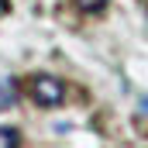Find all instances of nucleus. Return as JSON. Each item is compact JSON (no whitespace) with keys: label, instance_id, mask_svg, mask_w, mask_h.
I'll list each match as a JSON object with an SVG mask.
<instances>
[{"label":"nucleus","instance_id":"1","mask_svg":"<svg viewBox=\"0 0 148 148\" xmlns=\"http://www.w3.org/2000/svg\"><path fill=\"white\" fill-rule=\"evenodd\" d=\"M28 97L38 107H59L62 103V83L55 76H31L28 79Z\"/></svg>","mask_w":148,"mask_h":148},{"label":"nucleus","instance_id":"2","mask_svg":"<svg viewBox=\"0 0 148 148\" xmlns=\"http://www.w3.org/2000/svg\"><path fill=\"white\" fill-rule=\"evenodd\" d=\"M21 145V131L14 127H0V148H17Z\"/></svg>","mask_w":148,"mask_h":148},{"label":"nucleus","instance_id":"5","mask_svg":"<svg viewBox=\"0 0 148 148\" xmlns=\"http://www.w3.org/2000/svg\"><path fill=\"white\" fill-rule=\"evenodd\" d=\"M7 10H10V0H0V17H3Z\"/></svg>","mask_w":148,"mask_h":148},{"label":"nucleus","instance_id":"3","mask_svg":"<svg viewBox=\"0 0 148 148\" xmlns=\"http://www.w3.org/2000/svg\"><path fill=\"white\" fill-rule=\"evenodd\" d=\"M107 3L110 0H76V7L86 10V14H100V10H107Z\"/></svg>","mask_w":148,"mask_h":148},{"label":"nucleus","instance_id":"4","mask_svg":"<svg viewBox=\"0 0 148 148\" xmlns=\"http://www.w3.org/2000/svg\"><path fill=\"white\" fill-rule=\"evenodd\" d=\"M14 107V86L10 83H0V110Z\"/></svg>","mask_w":148,"mask_h":148},{"label":"nucleus","instance_id":"6","mask_svg":"<svg viewBox=\"0 0 148 148\" xmlns=\"http://www.w3.org/2000/svg\"><path fill=\"white\" fill-rule=\"evenodd\" d=\"M145 14H148V0H145Z\"/></svg>","mask_w":148,"mask_h":148}]
</instances>
